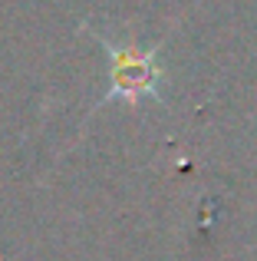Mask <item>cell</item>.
Returning a JSON list of instances; mask_svg holds the SVG:
<instances>
[{
	"mask_svg": "<svg viewBox=\"0 0 257 261\" xmlns=\"http://www.w3.org/2000/svg\"><path fill=\"white\" fill-rule=\"evenodd\" d=\"M116 60V70H112V93L109 96H128L135 99L139 93H155V83H152V63L148 57H139L132 50H119V46L106 43Z\"/></svg>",
	"mask_w": 257,
	"mask_h": 261,
	"instance_id": "obj_1",
	"label": "cell"
}]
</instances>
